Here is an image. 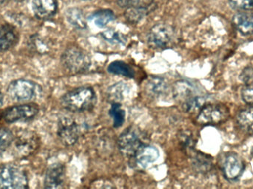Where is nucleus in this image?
Segmentation results:
<instances>
[{
  "mask_svg": "<svg viewBox=\"0 0 253 189\" xmlns=\"http://www.w3.org/2000/svg\"><path fill=\"white\" fill-rule=\"evenodd\" d=\"M97 103V95L91 87H80L65 93L61 98V104L73 113L90 111Z\"/></svg>",
  "mask_w": 253,
  "mask_h": 189,
  "instance_id": "1",
  "label": "nucleus"
},
{
  "mask_svg": "<svg viewBox=\"0 0 253 189\" xmlns=\"http://www.w3.org/2000/svg\"><path fill=\"white\" fill-rule=\"evenodd\" d=\"M64 69L71 74L86 72L91 67V59L84 50L77 47L67 49L61 57Z\"/></svg>",
  "mask_w": 253,
  "mask_h": 189,
  "instance_id": "2",
  "label": "nucleus"
},
{
  "mask_svg": "<svg viewBox=\"0 0 253 189\" xmlns=\"http://www.w3.org/2000/svg\"><path fill=\"white\" fill-rule=\"evenodd\" d=\"M28 187V176L23 169L11 163L0 164V189H20Z\"/></svg>",
  "mask_w": 253,
  "mask_h": 189,
  "instance_id": "3",
  "label": "nucleus"
},
{
  "mask_svg": "<svg viewBox=\"0 0 253 189\" xmlns=\"http://www.w3.org/2000/svg\"><path fill=\"white\" fill-rule=\"evenodd\" d=\"M40 140L35 132L22 130L13 138L11 146L15 157L19 159L27 158L34 154L40 147Z\"/></svg>",
  "mask_w": 253,
  "mask_h": 189,
  "instance_id": "4",
  "label": "nucleus"
},
{
  "mask_svg": "<svg viewBox=\"0 0 253 189\" xmlns=\"http://www.w3.org/2000/svg\"><path fill=\"white\" fill-rule=\"evenodd\" d=\"M41 87L34 81L19 79L10 83L7 88V95L16 102H25L35 99L41 93Z\"/></svg>",
  "mask_w": 253,
  "mask_h": 189,
  "instance_id": "5",
  "label": "nucleus"
},
{
  "mask_svg": "<svg viewBox=\"0 0 253 189\" xmlns=\"http://www.w3.org/2000/svg\"><path fill=\"white\" fill-rule=\"evenodd\" d=\"M175 29L165 23L154 25L147 34V44L153 49H166L175 39Z\"/></svg>",
  "mask_w": 253,
  "mask_h": 189,
  "instance_id": "6",
  "label": "nucleus"
},
{
  "mask_svg": "<svg viewBox=\"0 0 253 189\" xmlns=\"http://www.w3.org/2000/svg\"><path fill=\"white\" fill-rule=\"evenodd\" d=\"M117 144L120 153L130 160L138 149L145 144L140 131L135 128L129 127L122 132L117 140Z\"/></svg>",
  "mask_w": 253,
  "mask_h": 189,
  "instance_id": "7",
  "label": "nucleus"
},
{
  "mask_svg": "<svg viewBox=\"0 0 253 189\" xmlns=\"http://www.w3.org/2000/svg\"><path fill=\"white\" fill-rule=\"evenodd\" d=\"M230 116V110L224 104H209L204 105L196 117L200 125L219 124Z\"/></svg>",
  "mask_w": 253,
  "mask_h": 189,
  "instance_id": "8",
  "label": "nucleus"
},
{
  "mask_svg": "<svg viewBox=\"0 0 253 189\" xmlns=\"http://www.w3.org/2000/svg\"><path fill=\"white\" fill-rule=\"evenodd\" d=\"M39 113V107L35 104H25L8 107L1 114L3 120L9 123L32 120Z\"/></svg>",
  "mask_w": 253,
  "mask_h": 189,
  "instance_id": "9",
  "label": "nucleus"
},
{
  "mask_svg": "<svg viewBox=\"0 0 253 189\" xmlns=\"http://www.w3.org/2000/svg\"><path fill=\"white\" fill-rule=\"evenodd\" d=\"M57 135L63 145H74L80 138L78 125L71 117H61L58 122Z\"/></svg>",
  "mask_w": 253,
  "mask_h": 189,
  "instance_id": "10",
  "label": "nucleus"
},
{
  "mask_svg": "<svg viewBox=\"0 0 253 189\" xmlns=\"http://www.w3.org/2000/svg\"><path fill=\"white\" fill-rule=\"evenodd\" d=\"M243 159L235 153L225 154L221 161V169L224 177L229 181L238 179L245 169Z\"/></svg>",
  "mask_w": 253,
  "mask_h": 189,
  "instance_id": "11",
  "label": "nucleus"
},
{
  "mask_svg": "<svg viewBox=\"0 0 253 189\" xmlns=\"http://www.w3.org/2000/svg\"><path fill=\"white\" fill-rule=\"evenodd\" d=\"M159 157V151L158 149L145 144L138 149L130 160L132 161V165L137 169H145L155 163Z\"/></svg>",
  "mask_w": 253,
  "mask_h": 189,
  "instance_id": "12",
  "label": "nucleus"
},
{
  "mask_svg": "<svg viewBox=\"0 0 253 189\" xmlns=\"http://www.w3.org/2000/svg\"><path fill=\"white\" fill-rule=\"evenodd\" d=\"M65 181V167L60 163H53L47 168L44 178L46 189H62Z\"/></svg>",
  "mask_w": 253,
  "mask_h": 189,
  "instance_id": "13",
  "label": "nucleus"
},
{
  "mask_svg": "<svg viewBox=\"0 0 253 189\" xmlns=\"http://www.w3.org/2000/svg\"><path fill=\"white\" fill-rule=\"evenodd\" d=\"M57 8L56 0H33L32 1L33 11L38 19L51 18L56 14Z\"/></svg>",
  "mask_w": 253,
  "mask_h": 189,
  "instance_id": "14",
  "label": "nucleus"
},
{
  "mask_svg": "<svg viewBox=\"0 0 253 189\" xmlns=\"http://www.w3.org/2000/svg\"><path fill=\"white\" fill-rule=\"evenodd\" d=\"M17 41V33L12 25L0 27V52L7 51Z\"/></svg>",
  "mask_w": 253,
  "mask_h": 189,
  "instance_id": "15",
  "label": "nucleus"
},
{
  "mask_svg": "<svg viewBox=\"0 0 253 189\" xmlns=\"http://www.w3.org/2000/svg\"><path fill=\"white\" fill-rule=\"evenodd\" d=\"M233 24L236 30L243 35L253 34V13H237L233 16Z\"/></svg>",
  "mask_w": 253,
  "mask_h": 189,
  "instance_id": "16",
  "label": "nucleus"
},
{
  "mask_svg": "<svg viewBox=\"0 0 253 189\" xmlns=\"http://www.w3.org/2000/svg\"><path fill=\"white\" fill-rule=\"evenodd\" d=\"M168 88V84L164 78L153 77L147 81L145 86V91L151 98H157L165 94Z\"/></svg>",
  "mask_w": 253,
  "mask_h": 189,
  "instance_id": "17",
  "label": "nucleus"
},
{
  "mask_svg": "<svg viewBox=\"0 0 253 189\" xmlns=\"http://www.w3.org/2000/svg\"><path fill=\"white\" fill-rule=\"evenodd\" d=\"M192 165L195 170L201 173H206L212 169L213 164L209 156L203 153L194 152L191 155Z\"/></svg>",
  "mask_w": 253,
  "mask_h": 189,
  "instance_id": "18",
  "label": "nucleus"
},
{
  "mask_svg": "<svg viewBox=\"0 0 253 189\" xmlns=\"http://www.w3.org/2000/svg\"><path fill=\"white\" fill-rule=\"evenodd\" d=\"M108 71L114 75L123 76L126 78H132L135 76L133 68L123 61H114L108 67Z\"/></svg>",
  "mask_w": 253,
  "mask_h": 189,
  "instance_id": "19",
  "label": "nucleus"
},
{
  "mask_svg": "<svg viewBox=\"0 0 253 189\" xmlns=\"http://www.w3.org/2000/svg\"><path fill=\"white\" fill-rule=\"evenodd\" d=\"M237 123L242 130L253 134V107L244 109L237 116Z\"/></svg>",
  "mask_w": 253,
  "mask_h": 189,
  "instance_id": "20",
  "label": "nucleus"
},
{
  "mask_svg": "<svg viewBox=\"0 0 253 189\" xmlns=\"http://www.w3.org/2000/svg\"><path fill=\"white\" fill-rule=\"evenodd\" d=\"M67 20L72 26L78 29H85L87 28V22L85 17L81 10L77 7L68 9L65 13Z\"/></svg>",
  "mask_w": 253,
  "mask_h": 189,
  "instance_id": "21",
  "label": "nucleus"
},
{
  "mask_svg": "<svg viewBox=\"0 0 253 189\" xmlns=\"http://www.w3.org/2000/svg\"><path fill=\"white\" fill-rule=\"evenodd\" d=\"M193 90L191 84L187 81H178L175 83L173 87V97L177 101H187L193 97Z\"/></svg>",
  "mask_w": 253,
  "mask_h": 189,
  "instance_id": "22",
  "label": "nucleus"
},
{
  "mask_svg": "<svg viewBox=\"0 0 253 189\" xmlns=\"http://www.w3.org/2000/svg\"><path fill=\"white\" fill-rule=\"evenodd\" d=\"M115 18L114 12L109 9L98 10L91 16L92 20L99 28H105L110 22L114 21Z\"/></svg>",
  "mask_w": 253,
  "mask_h": 189,
  "instance_id": "23",
  "label": "nucleus"
},
{
  "mask_svg": "<svg viewBox=\"0 0 253 189\" xmlns=\"http://www.w3.org/2000/svg\"><path fill=\"white\" fill-rule=\"evenodd\" d=\"M148 13L149 10H147V7L133 6V7H128L125 13V17L130 23L137 24L142 20Z\"/></svg>",
  "mask_w": 253,
  "mask_h": 189,
  "instance_id": "24",
  "label": "nucleus"
},
{
  "mask_svg": "<svg viewBox=\"0 0 253 189\" xmlns=\"http://www.w3.org/2000/svg\"><path fill=\"white\" fill-rule=\"evenodd\" d=\"M109 114L112 117L114 127L119 128L123 126L126 119V112L122 108L120 103L114 102L111 104Z\"/></svg>",
  "mask_w": 253,
  "mask_h": 189,
  "instance_id": "25",
  "label": "nucleus"
},
{
  "mask_svg": "<svg viewBox=\"0 0 253 189\" xmlns=\"http://www.w3.org/2000/svg\"><path fill=\"white\" fill-rule=\"evenodd\" d=\"M102 37L105 41L114 45H126L127 41V38L124 34L113 30L104 31L102 33Z\"/></svg>",
  "mask_w": 253,
  "mask_h": 189,
  "instance_id": "26",
  "label": "nucleus"
},
{
  "mask_svg": "<svg viewBox=\"0 0 253 189\" xmlns=\"http://www.w3.org/2000/svg\"><path fill=\"white\" fill-rule=\"evenodd\" d=\"M205 104V99L203 97L193 96L182 103V107L187 113H193L201 110Z\"/></svg>",
  "mask_w": 253,
  "mask_h": 189,
  "instance_id": "27",
  "label": "nucleus"
},
{
  "mask_svg": "<svg viewBox=\"0 0 253 189\" xmlns=\"http://www.w3.org/2000/svg\"><path fill=\"white\" fill-rule=\"evenodd\" d=\"M13 138L14 135L8 129H0V155L11 146Z\"/></svg>",
  "mask_w": 253,
  "mask_h": 189,
  "instance_id": "28",
  "label": "nucleus"
},
{
  "mask_svg": "<svg viewBox=\"0 0 253 189\" xmlns=\"http://www.w3.org/2000/svg\"><path fill=\"white\" fill-rule=\"evenodd\" d=\"M178 137L180 144L184 150H188L193 148L195 141L191 133L188 132H181Z\"/></svg>",
  "mask_w": 253,
  "mask_h": 189,
  "instance_id": "29",
  "label": "nucleus"
},
{
  "mask_svg": "<svg viewBox=\"0 0 253 189\" xmlns=\"http://www.w3.org/2000/svg\"><path fill=\"white\" fill-rule=\"evenodd\" d=\"M232 7L239 10H253V0H228Z\"/></svg>",
  "mask_w": 253,
  "mask_h": 189,
  "instance_id": "30",
  "label": "nucleus"
},
{
  "mask_svg": "<svg viewBox=\"0 0 253 189\" xmlns=\"http://www.w3.org/2000/svg\"><path fill=\"white\" fill-rule=\"evenodd\" d=\"M242 98L246 104H253V81L246 84L242 89Z\"/></svg>",
  "mask_w": 253,
  "mask_h": 189,
  "instance_id": "31",
  "label": "nucleus"
},
{
  "mask_svg": "<svg viewBox=\"0 0 253 189\" xmlns=\"http://www.w3.org/2000/svg\"><path fill=\"white\" fill-rule=\"evenodd\" d=\"M240 79L244 82L248 83L251 82L253 80V68H247L246 69L242 71V74L240 76Z\"/></svg>",
  "mask_w": 253,
  "mask_h": 189,
  "instance_id": "32",
  "label": "nucleus"
},
{
  "mask_svg": "<svg viewBox=\"0 0 253 189\" xmlns=\"http://www.w3.org/2000/svg\"><path fill=\"white\" fill-rule=\"evenodd\" d=\"M140 0H117L119 5L123 7H130L136 6Z\"/></svg>",
  "mask_w": 253,
  "mask_h": 189,
  "instance_id": "33",
  "label": "nucleus"
},
{
  "mask_svg": "<svg viewBox=\"0 0 253 189\" xmlns=\"http://www.w3.org/2000/svg\"><path fill=\"white\" fill-rule=\"evenodd\" d=\"M3 100H4V96H3L2 93H1V90H0V107L2 105Z\"/></svg>",
  "mask_w": 253,
  "mask_h": 189,
  "instance_id": "34",
  "label": "nucleus"
},
{
  "mask_svg": "<svg viewBox=\"0 0 253 189\" xmlns=\"http://www.w3.org/2000/svg\"><path fill=\"white\" fill-rule=\"evenodd\" d=\"M4 1H5V0H0V4H1V3L4 2Z\"/></svg>",
  "mask_w": 253,
  "mask_h": 189,
  "instance_id": "35",
  "label": "nucleus"
},
{
  "mask_svg": "<svg viewBox=\"0 0 253 189\" xmlns=\"http://www.w3.org/2000/svg\"><path fill=\"white\" fill-rule=\"evenodd\" d=\"M251 154H252V156L253 157V147L252 148V151H251Z\"/></svg>",
  "mask_w": 253,
  "mask_h": 189,
  "instance_id": "36",
  "label": "nucleus"
},
{
  "mask_svg": "<svg viewBox=\"0 0 253 189\" xmlns=\"http://www.w3.org/2000/svg\"><path fill=\"white\" fill-rule=\"evenodd\" d=\"M86 1H90V0H86Z\"/></svg>",
  "mask_w": 253,
  "mask_h": 189,
  "instance_id": "37",
  "label": "nucleus"
}]
</instances>
